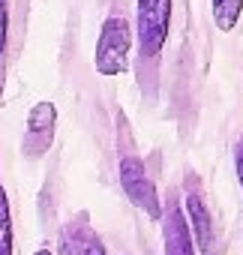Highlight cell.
<instances>
[{
	"label": "cell",
	"instance_id": "obj_4",
	"mask_svg": "<svg viewBox=\"0 0 243 255\" xmlns=\"http://www.w3.org/2000/svg\"><path fill=\"white\" fill-rule=\"evenodd\" d=\"M162 243H165V255H195V240L186 213L177 204L162 210Z\"/></svg>",
	"mask_w": 243,
	"mask_h": 255
},
{
	"label": "cell",
	"instance_id": "obj_2",
	"mask_svg": "<svg viewBox=\"0 0 243 255\" xmlns=\"http://www.w3.org/2000/svg\"><path fill=\"white\" fill-rule=\"evenodd\" d=\"M138 21V48L141 57H156L165 48L171 27V0H138L135 3Z\"/></svg>",
	"mask_w": 243,
	"mask_h": 255
},
{
	"label": "cell",
	"instance_id": "obj_5",
	"mask_svg": "<svg viewBox=\"0 0 243 255\" xmlns=\"http://www.w3.org/2000/svg\"><path fill=\"white\" fill-rule=\"evenodd\" d=\"M54 123H57V108L51 102H36L27 114V135H24V153H30L33 141L36 144V156L48 150L51 135H54Z\"/></svg>",
	"mask_w": 243,
	"mask_h": 255
},
{
	"label": "cell",
	"instance_id": "obj_8",
	"mask_svg": "<svg viewBox=\"0 0 243 255\" xmlns=\"http://www.w3.org/2000/svg\"><path fill=\"white\" fill-rule=\"evenodd\" d=\"M210 6H213V24L216 30L228 33L237 27L240 15H243V0H210Z\"/></svg>",
	"mask_w": 243,
	"mask_h": 255
},
{
	"label": "cell",
	"instance_id": "obj_11",
	"mask_svg": "<svg viewBox=\"0 0 243 255\" xmlns=\"http://www.w3.org/2000/svg\"><path fill=\"white\" fill-rule=\"evenodd\" d=\"M234 171H237V183H240V192H243V138L234 144Z\"/></svg>",
	"mask_w": 243,
	"mask_h": 255
},
{
	"label": "cell",
	"instance_id": "obj_6",
	"mask_svg": "<svg viewBox=\"0 0 243 255\" xmlns=\"http://www.w3.org/2000/svg\"><path fill=\"white\" fill-rule=\"evenodd\" d=\"M60 246H63V255H108L102 240L96 237V231L87 225L84 216H78L75 222L66 225Z\"/></svg>",
	"mask_w": 243,
	"mask_h": 255
},
{
	"label": "cell",
	"instance_id": "obj_7",
	"mask_svg": "<svg viewBox=\"0 0 243 255\" xmlns=\"http://www.w3.org/2000/svg\"><path fill=\"white\" fill-rule=\"evenodd\" d=\"M186 207V222H189V231H192V240L198 243V249L207 255L210 252V246H213V222H210V213H207V204H204V198L195 192V189H189L186 192V201H183Z\"/></svg>",
	"mask_w": 243,
	"mask_h": 255
},
{
	"label": "cell",
	"instance_id": "obj_1",
	"mask_svg": "<svg viewBox=\"0 0 243 255\" xmlns=\"http://www.w3.org/2000/svg\"><path fill=\"white\" fill-rule=\"evenodd\" d=\"M129 51H132V30L129 21L111 15L102 21L99 39H96V57L93 66L99 75H120L129 69Z\"/></svg>",
	"mask_w": 243,
	"mask_h": 255
},
{
	"label": "cell",
	"instance_id": "obj_12",
	"mask_svg": "<svg viewBox=\"0 0 243 255\" xmlns=\"http://www.w3.org/2000/svg\"><path fill=\"white\" fill-rule=\"evenodd\" d=\"M33 255H54V252H48V249H39V252H33Z\"/></svg>",
	"mask_w": 243,
	"mask_h": 255
},
{
	"label": "cell",
	"instance_id": "obj_10",
	"mask_svg": "<svg viewBox=\"0 0 243 255\" xmlns=\"http://www.w3.org/2000/svg\"><path fill=\"white\" fill-rule=\"evenodd\" d=\"M6 33H9V0H0V60L6 48Z\"/></svg>",
	"mask_w": 243,
	"mask_h": 255
},
{
	"label": "cell",
	"instance_id": "obj_9",
	"mask_svg": "<svg viewBox=\"0 0 243 255\" xmlns=\"http://www.w3.org/2000/svg\"><path fill=\"white\" fill-rule=\"evenodd\" d=\"M0 255H12V216L3 186H0Z\"/></svg>",
	"mask_w": 243,
	"mask_h": 255
},
{
	"label": "cell",
	"instance_id": "obj_3",
	"mask_svg": "<svg viewBox=\"0 0 243 255\" xmlns=\"http://www.w3.org/2000/svg\"><path fill=\"white\" fill-rule=\"evenodd\" d=\"M120 186L129 195V201L135 207H141L150 219H162V204H159V192L153 186V180L147 177V168L138 156H123L120 159Z\"/></svg>",
	"mask_w": 243,
	"mask_h": 255
}]
</instances>
